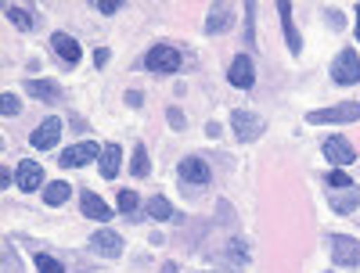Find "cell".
Segmentation results:
<instances>
[{
	"mask_svg": "<svg viewBox=\"0 0 360 273\" xmlns=\"http://www.w3.org/2000/svg\"><path fill=\"white\" fill-rule=\"evenodd\" d=\"M310 126H346V123H360V101H342V105H332V108H317L307 115Z\"/></svg>",
	"mask_w": 360,
	"mask_h": 273,
	"instance_id": "1",
	"label": "cell"
},
{
	"mask_svg": "<svg viewBox=\"0 0 360 273\" xmlns=\"http://www.w3.org/2000/svg\"><path fill=\"white\" fill-rule=\"evenodd\" d=\"M144 69L155 72V76H173V72H180V51H176V47H166V44H155L152 51L144 54Z\"/></svg>",
	"mask_w": 360,
	"mask_h": 273,
	"instance_id": "2",
	"label": "cell"
},
{
	"mask_svg": "<svg viewBox=\"0 0 360 273\" xmlns=\"http://www.w3.org/2000/svg\"><path fill=\"white\" fill-rule=\"evenodd\" d=\"M231 130H234V137L242 140V144H252V140H259V137H263L266 123H263V119H259L256 112L234 108V112H231Z\"/></svg>",
	"mask_w": 360,
	"mask_h": 273,
	"instance_id": "3",
	"label": "cell"
},
{
	"mask_svg": "<svg viewBox=\"0 0 360 273\" xmlns=\"http://www.w3.org/2000/svg\"><path fill=\"white\" fill-rule=\"evenodd\" d=\"M328 252H332L335 266H360V241L356 237L332 234V237H328Z\"/></svg>",
	"mask_w": 360,
	"mask_h": 273,
	"instance_id": "4",
	"label": "cell"
},
{
	"mask_svg": "<svg viewBox=\"0 0 360 273\" xmlns=\"http://www.w3.org/2000/svg\"><path fill=\"white\" fill-rule=\"evenodd\" d=\"M332 79H335L339 86H353V83H360V54H356L353 47L339 51V58L332 62Z\"/></svg>",
	"mask_w": 360,
	"mask_h": 273,
	"instance_id": "5",
	"label": "cell"
},
{
	"mask_svg": "<svg viewBox=\"0 0 360 273\" xmlns=\"http://www.w3.org/2000/svg\"><path fill=\"white\" fill-rule=\"evenodd\" d=\"M324 159L332 162L335 169H346V166L356 162V147H353L346 137L335 133V137H328V140H324Z\"/></svg>",
	"mask_w": 360,
	"mask_h": 273,
	"instance_id": "6",
	"label": "cell"
},
{
	"mask_svg": "<svg viewBox=\"0 0 360 273\" xmlns=\"http://www.w3.org/2000/svg\"><path fill=\"white\" fill-rule=\"evenodd\" d=\"M90 252L101 255V259H119L123 255V237H119L115 230H98V234H90Z\"/></svg>",
	"mask_w": 360,
	"mask_h": 273,
	"instance_id": "7",
	"label": "cell"
},
{
	"mask_svg": "<svg viewBox=\"0 0 360 273\" xmlns=\"http://www.w3.org/2000/svg\"><path fill=\"white\" fill-rule=\"evenodd\" d=\"M101 155V147L94 144V140H83V144H72V147H65L62 151V159H58V162H62L65 169H79V166H86L90 159H98Z\"/></svg>",
	"mask_w": 360,
	"mask_h": 273,
	"instance_id": "8",
	"label": "cell"
},
{
	"mask_svg": "<svg viewBox=\"0 0 360 273\" xmlns=\"http://www.w3.org/2000/svg\"><path fill=\"white\" fill-rule=\"evenodd\" d=\"M15 184H18V191H40L44 187V166L40 162H33V159H22L18 162V173H15Z\"/></svg>",
	"mask_w": 360,
	"mask_h": 273,
	"instance_id": "9",
	"label": "cell"
},
{
	"mask_svg": "<svg viewBox=\"0 0 360 273\" xmlns=\"http://www.w3.org/2000/svg\"><path fill=\"white\" fill-rule=\"evenodd\" d=\"M231 25H234V4L220 0V4H213V8H209V15H205V33H209V36L227 33Z\"/></svg>",
	"mask_w": 360,
	"mask_h": 273,
	"instance_id": "10",
	"label": "cell"
},
{
	"mask_svg": "<svg viewBox=\"0 0 360 273\" xmlns=\"http://www.w3.org/2000/svg\"><path fill=\"white\" fill-rule=\"evenodd\" d=\"M227 83H231V86H238V90H249V86L256 83V65H252V58H249V54H238L234 62H231Z\"/></svg>",
	"mask_w": 360,
	"mask_h": 273,
	"instance_id": "11",
	"label": "cell"
},
{
	"mask_svg": "<svg viewBox=\"0 0 360 273\" xmlns=\"http://www.w3.org/2000/svg\"><path fill=\"white\" fill-rule=\"evenodd\" d=\"M176 173H180V180H184V184H198V187H205L209 180H213V173H209V166H205V162H202L198 155H188V159H180Z\"/></svg>",
	"mask_w": 360,
	"mask_h": 273,
	"instance_id": "12",
	"label": "cell"
},
{
	"mask_svg": "<svg viewBox=\"0 0 360 273\" xmlns=\"http://www.w3.org/2000/svg\"><path fill=\"white\" fill-rule=\"evenodd\" d=\"M58 137H62V119H44V123L33 130V137H29V144H33L37 151H47L58 144Z\"/></svg>",
	"mask_w": 360,
	"mask_h": 273,
	"instance_id": "13",
	"label": "cell"
},
{
	"mask_svg": "<svg viewBox=\"0 0 360 273\" xmlns=\"http://www.w3.org/2000/svg\"><path fill=\"white\" fill-rule=\"evenodd\" d=\"M51 51L62 58L65 65H79V58H83V47H79L69 33H54V36H51Z\"/></svg>",
	"mask_w": 360,
	"mask_h": 273,
	"instance_id": "14",
	"label": "cell"
},
{
	"mask_svg": "<svg viewBox=\"0 0 360 273\" xmlns=\"http://www.w3.org/2000/svg\"><path fill=\"white\" fill-rule=\"evenodd\" d=\"M79 212H83L86 220H94V223H108V220H112V208H108L94 191H83V194H79Z\"/></svg>",
	"mask_w": 360,
	"mask_h": 273,
	"instance_id": "15",
	"label": "cell"
},
{
	"mask_svg": "<svg viewBox=\"0 0 360 273\" xmlns=\"http://www.w3.org/2000/svg\"><path fill=\"white\" fill-rule=\"evenodd\" d=\"M328 201H332V208L339 212V216H353V212L360 208V191H356V184L346 187V191H328Z\"/></svg>",
	"mask_w": 360,
	"mask_h": 273,
	"instance_id": "16",
	"label": "cell"
},
{
	"mask_svg": "<svg viewBox=\"0 0 360 273\" xmlns=\"http://www.w3.org/2000/svg\"><path fill=\"white\" fill-rule=\"evenodd\" d=\"M278 11H281V29H285L288 51L299 58V54H303V40H299V33H295V22H292V4H288V0H278Z\"/></svg>",
	"mask_w": 360,
	"mask_h": 273,
	"instance_id": "17",
	"label": "cell"
},
{
	"mask_svg": "<svg viewBox=\"0 0 360 273\" xmlns=\"http://www.w3.org/2000/svg\"><path fill=\"white\" fill-rule=\"evenodd\" d=\"M25 94H33V98L54 105V101H62V86L51 83V79H29V83H25Z\"/></svg>",
	"mask_w": 360,
	"mask_h": 273,
	"instance_id": "18",
	"label": "cell"
},
{
	"mask_svg": "<svg viewBox=\"0 0 360 273\" xmlns=\"http://www.w3.org/2000/svg\"><path fill=\"white\" fill-rule=\"evenodd\" d=\"M119 166H123V147H119V144H105L101 147V176L105 180H115Z\"/></svg>",
	"mask_w": 360,
	"mask_h": 273,
	"instance_id": "19",
	"label": "cell"
},
{
	"mask_svg": "<svg viewBox=\"0 0 360 273\" xmlns=\"http://www.w3.org/2000/svg\"><path fill=\"white\" fill-rule=\"evenodd\" d=\"M144 220H155V223H166V220H173V205H169L162 194L148 198V205H144Z\"/></svg>",
	"mask_w": 360,
	"mask_h": 273,
	"instance_id": "20",
	"label": "cell"
},
{
	"mask_svg": "<svg viewBox=\"0 0 360 273\" xmlns=\"http://www.w3.org/2000/svg\"><path fill=\"white\" fill-rule=\"evenodd\" d=\"M4 15H8V22H11L15 29H22V33H29V29L37 25V18H33V8H22V4H8V8H4Z\"/></svg>",
	"mask_w": 360,
	"mask_h": 273,
	"instance_id": "21",
	"label": "cell"
},
{
	"mask_svg": "<svg viewBox=\"0 0 360 273\" xmlns=\"http://www.w3.org/2000/svg\"><path fill=\"white\" fill-rule=\"evenodd\" d=\"M69 194H72V187L65 184V180H54V184L44 187V201H47V205H65Z\"/></svg>",
	"mask_w": 360,
	"mask_h": 273,
	"instance_id": "22",
	"label": "cell"
},
{
	"mask_svg": "<svg viewBox=\"0 0 360 273\" xmlns=\"http://www.w3.org/2000/svg\"><path fill=\"white\" fill-rule=\"evenodd\" d=\"M137 208H141V198L134 191H119V212H123L127 220H144Z\"/></svg>",
	"mask_w": 360,
	"mask_h": 273,
	"instance_id": "23",
	"label": "cell"
},
{
	"mask_svg": "<svg viewBox=\"0 0 360 273\" xmlns=\"http://www.w3.org/2000/svg\"><path fill=\"white\" fill-rule=\"evenodd\" d=\"M148 169H152V166H148V147L137 144L134 147V159H130V173L134 176H148Z\"/></svg>",
	"mask_w": 360,
	"mask_h": 273,
	"instance_id": "24",
	"label": "cell"
},
{
	"mask_svg": "<svg viewBox=\"0 0 360 273\" xmlns=\"http://www.w3.org/2000/svg\"><path fill=\"white\" fill-rule=\"evenodd\" d=\"M37 269L40 273H65V266L58 262L54 255H47V252H37Z\"/></svg>",
	"mask_w": 360,
	"mask_h": 273,
	"instance_id": "25",
	"label": "cell"
},
{
	"mask_svg": "<svg viewBox=\"0 0 360 273\" xmlns=\"http://www.w3.org/2000/svg\"><path fill=\"white\" fill-rule=\"evenodd\" d=\"M328 187H332V191H346V187H353V180L346 176V169H332V173H328Z\"/></svg>",
	"mask_w": 360,
	"mask_h": 273,
	"instance_id": "26",
	"label": "cell"
},
{
	"mask_svg": "<svg viewBox=\"0 0 360 273\" xmlns=\"http://www.w3.org/2000/svg\"><path fill=\"white\" fill-rule=\"evenodd\" d=\"M0 112H4V119H11V115L22 112V101L15 94H4V98H0Z\"/></svg>",
	"mask_w": 360,
	"mask_h": 273,
	"instance_id": "27",
	"label": "cell"
},
{
	"mask_svg": "<svg viewBox=\"0 0 360 273\" xmlns=\"http://www.w3.org/2000/svg\"><path fill=\"white\" fill-rule=\"evenodd\" d=\"M252 15H256V4H245V44L256 47V33H252Z\"/></svg>",
	"mask_w": 360,
	"mask_h": 273,
	"instance_id": "28",
	"label": "cell"
},
{
	"mask_svg": "<svg viewBox=\"0 0 360 273\" xmlns=\"http://www.w3.org/2000/svg\"><path fill=\"white\" fill-rule=\"evenodd\" d=\"M166 119H169V126H173V130H184V112H180V108H169Z\"/></svg>",
	"mask_w": 360,
	"mask_h": 273,
	"instance_id": "29",
	"label": "cell"
},
{
	"mask_svg": "<svg viewBox=\"0 0 360 273\" xmlns=\"http://www.w3.org/2000/svg\"><path fill=\"white\" fill-rule=\"evenodd\" d=\"M119 8H123V4H119V0H105V4L98 0V11H101V15H115Z\"/></svg>",
	"mask_w": 360,
	"mask_h": 273,
	"instance_id": "30",
	"label": "cell"
},
{
	"mask_svg": "<svg viewBox=\"0 0 360 273\" xmlns=\"http://www.w3.org/2000/svg\"><path fill=\"white\" fill-rule=\"evenodd\" d=\"M231 255L234 259H249V248L242 245V241H231Z\"/></svg>",
	"mask_w": 360,
	"mask_h": 273,
	"instance_id": "31",
	"label": "cell"
},
{
	"mask_svg": "<svg viewBox=\"0 0 360 273\" xmlns=\"http://www.w3.org/2000/svg\"><path fill=\"white\" fill-rule=\"evenodd\" d=\"M108 58H112V54H108L105 47H98V51H94V65H98V69H105V65H108Z\"/></svg>",
	"mask_w": 360,
	"mask_h": 273,
	"instance_id": "32",
	"label": "cell"
},
{
	"mask_svg": "<svg viewBox=\"0 0 360 273\" xmlns=\"http://www.w3.org/2000/svg\"><path fill=\"white\" fill-rule=\"evenodd\" d=\"M127 105H130V108H141V105H144V98L137 94V90H130V94H127Z\"/></svg>",
	"mask_w": 360,
	"mask_h": 273,
	"instance_id": "33",
	"label": "cell"
},
{
	"mask_svg": "<svg viewBox=\"0 0 360 273\" xmlns=\"http://www.w3.org/2000/svg\"><path fill=\"white\" fill-rule=\"evenodd\" d=\"M220 133H224V126H220V123H209V126H205V137H213V140H217Z\"/></svg>",
	"mask_w": 360,
	"mask_h": 273,
	"instance_id": "34",
	"label": "cell"
},
{
	"mask_svg": "<svg viewBox=\"0 0 360 273\" xmlns=\"http://www.w3.org/2000/svg\"><path fill=\"white\" fill-rule=\"evenodd\" d=\"M324 15H328V22H332V29H339V25H342V15H339L335 8H332V11H324Z\"/></svg>",
	"mask_w": 360,
	"mask_h": 273,
	"instance_id": "35",
	"label": "cell"
},
{
	"mask_svg": "<svg viewBox=\"0 0 360 273\" xmlns=\"http://www.w3.org/2000/svg\"><path fill=\"white\" fill-rule=\"evenodd\" d=\"M159 273H180V269H176V262H162V269H159Z\"/></svg>",
	"mask_w": 360,
	"mask_h": 273,
	"instance_id": "36",
	"label": "cell"
},
{
	"mask_svg": "<svg viewBox=\"0 0 360 273\" xmlns=\"http://www.w3.org/2000/svg\"><path fill=\"white\" fill-rule=\"evenodd\" d=\"M356 40H360V4H356Z\"/></svg>",
	"mask_w": 360,
	"mask_h": 273,
	"instance_id": "37",
	"label": "cell"
}]
</instances>
